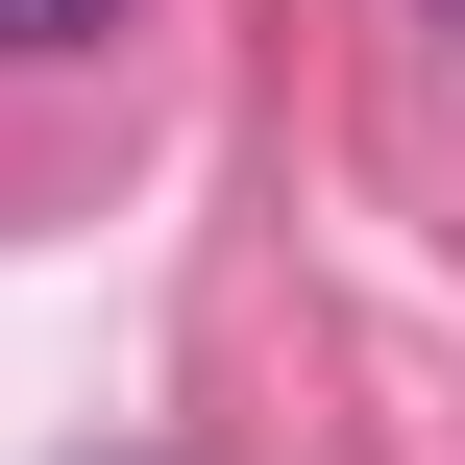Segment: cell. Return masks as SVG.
Segmentation results:
<instances>
[{"label":"cell","mask_w":465,"mask_h":465,"mask_svg":"<svg viewBox=\"0 0 465 465\" xmlns=\"http://www.w3.org/2000/svg\"><path fill=\"white\" fill-rule=\"evenodd\" d=\"M123 0H0V74H49V49H98Z\"/></svg>","instance_id":"1"},{"label":"cell","mask_w":465,"mask_h":465,"mask_svg":"<svg viewBox=\"0 0 465 465\" xmlns=\"http://www.w3.org/2000/svg\"><path fill=\"white\" fill-rule=\"evenodd\" d=\"M417 25H465V0H417Z\"/></svg>","instance_id":"2"}]
</instances>
